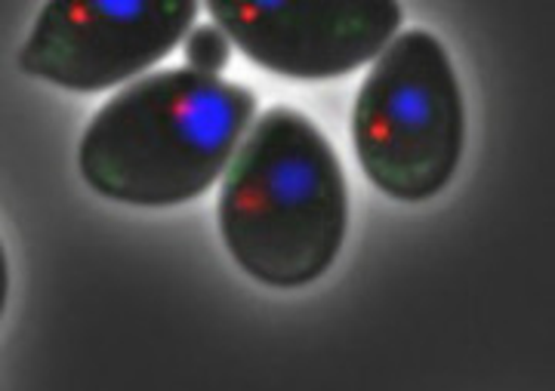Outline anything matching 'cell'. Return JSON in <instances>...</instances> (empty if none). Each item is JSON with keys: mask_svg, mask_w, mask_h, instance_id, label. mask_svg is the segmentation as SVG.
<instances>
[{"mask_svg": "<svg viewBox=\"0 0 555 391\" xmlns=\"http://www.w3.org/2000/svg\"><path fill=\"white\" fill-rule=\"evenodd\" d=\"M254 90L189 68L155 71L112 96L80 139V177L96 195L133 207L201 197L254 127Z\"/></svg>", "mask_w": 555, "mask_h": 391, "instance_id": "cell-1", "label": "cell"}, {"mask_svg": "<svg viewBox=\"0 0 555 391\" xmlns=\"http://www.w3.org/2000/svg\"><path fill=\"white\" fill-rule=\"evenodd\" d=\"M349 229V188L334 145L297 108L254 120L219 195L232 259L275 290L315 284Z\"/></svg>", "mask_w": 555, "mask_h": 391, "instance_id": "cell-2", "label": "cell"}, {"mask_svg": "<svg viewBox=\"0 0 555 391\" xmlns=\"http://www.w3.org/2000/svg\"><path fill=\"white\" fill-rule=\"evenodd\" d=\"M352 142L383 195L420 204L454 179L466 145V108L454 65L429 31H404L361 83Z\"/></svg>", "mask_w": 555, "mask_h": 391, "instance_id": "cell-3", "label": "cell"}, {"mask_svg": "<svg viewBox=\"0 0 555 391\" xmlns=\"http://www.w3.org/2000/svg\"><path fill=\"white\" fill-rule=\"evenodd\" d=\"M195 16L198 3L53 0L40 6L20 65L62 90L100 93L167 60Z\"/></svg>", "mask_w": 555, "mask_h": 391, "instance_id": "cell-4", "label": "cell"}, {"mask_svg": "<svg viewBox=\"0 0 555 391\" xmlns=\"http://www.w3.org/2000/svg\"><path fill=\"white\" fill-rule=\"evenodd\" d=\"M207 10L219 31L238 43L247 60L294 80L352 75L379 56L401 28V6L389 0H214Z\"/></svg>", "mask_w": 555, "mask_h": 391, "instance_id": "cell-5", "label": "cell"}, {"mask_svg": "<svg viewBox=\"0 0 555 391\" xmlns=\"http://www.w3.org/2000/svg\"><path fill=\"white\" fill-rule=\"evenodd\" d=\"M185 62L192 71L217 78L219 71L232 60V40L219 31L217 25H198L185 35Z\"/></svg>", "mask_w": 555, "mask_h": 391, "instance_id": "cell-6", "label": "cell"}, {"mask_svg": "<svg viewBox=\"0 0 555 391\" xmlns=\"http://www.w3.org/2000/svg\"><path fill=\"white\" fill-rule=\"evenodd\" d=\"M7 294H10V269H7V253L0 247V314H3V305H7Z\"/></svg>", "mask_w": 555, "mask_h": 391, "instance_id": "cell-7", "label": "cell"}]
</instances>
